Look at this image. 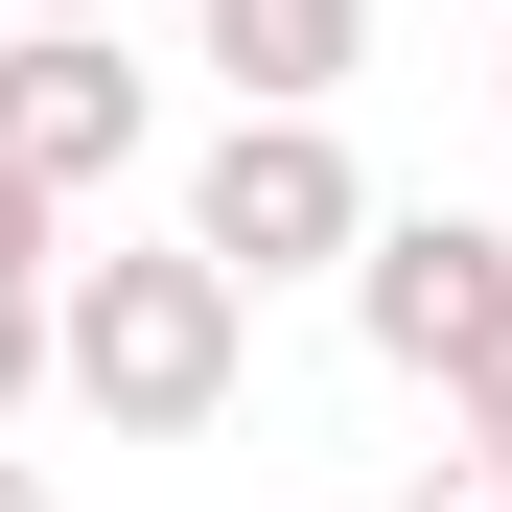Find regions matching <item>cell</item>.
<instances>
[{"label":"cell","instance_id":"6da1fadb","mask_svg":"<svg viewBox=\"0 0 512 512\" xmlns=\"http://www.w3.org/2000/svg\"><path fill=\"white\" fill-rule=\"evenodd\" d=\"M70 396H94L117 419V443H210V419H233V373H256V303L210 280V256L187 233H117V256H70Z\"/></svg>","mask_w":512,"mask_h":512},{"label":"cell","instance_id":"7a4b0ae2","mask_svg":"<svg viewBox=\"0 0 512 512\" xmlns=\"http://www.w3.org/2000/svg\"><path fill=\"white\" fill-rule=\"evenodd\" d=\"M187 256L256 303V280H350L373 256V163L326 140V117H233L210 163H187Z\"/></svg>","mask_w":512,"mask_h":512},{"label":"cell","instance_id":"3957f363","mask_svg":"<svg viewBox=\"0 0 512 512\" xmlns=\"http://www.w3.org/2000/svg\"><path fill=\"white\" fill-rule=\"evenodd\" d=\"M350 326H373V373H419V396H443L489 326H512V233H489V210H373Z\"/></svg>","mask_w":512,"mask_h":512},{"label":"cell","instance_id":"277c9868","mask_svg":"<svg viewBox=\"0 0 512 512\" xmlns=\"http://www.w3.org/2000/svg\"><path fill=\"white\" fill-rule=\"evenodd\" d=\"M163 140V94H140V47H70V24H0V163H24L47 210H94L117 163Z\"/></svg>","mask_w":512,"mask_h":512},{"label":"cell","instance_id":"5b68a950","mask_svg":"<svg viewBox=\"0 0 512 512\" xmlns=\"http://www.w3.org/2000/svg\"><path fill=\"white\" fill-rule=\"evenodd\" d=\"M350 47H373V0H210L233 117H326V94H350Z\"/></svg>","mask_w":512,"mask_h":512},{"label":"cell","instance_id":"8992f818","mask_svg":"<svg viewBox=\"0 0 512 512\" xmlns=\"http://www.w3.org/2000/svg\"><path fill=\"white\" fill-rule=\"evenodd\" d=\"M0 303H70V210L24 187V163H0Z\"/></svg>","mask_w":512,"mask_h":512},{"label":"cell","instance_id":"52a82bcc","mask_svg":"<svg viewBox=\"0 0 512 512\" xmlns=\"http://www.w3.org/2000/svg\"><path fill=\"white\" fill-rule=\"evenodd\" d=\"M443 443H466V466H512V326H489V350L443 373Z\"/></svg>","mask_w":512,"mask_h":512},{"label":"cell","instance_id":"ba28073f","mask_svg":"<svg viewBox=\"0 0 512 512\" xmlns=\"http://www.w3.org/2000/svg\"><path fill=\"white\" fill-rule=\"evenodd\" d=\"M47 373H70V326H47V303H0V419H24Z\"/></svg>","mask_w":512,"mask_h":512},{"label":"cell","instance_id":"9c48e42d","mask_svg":"<svg viewBox=\"0 0 512 512\" xmlns=\"http://www.w3.org/2000/svg\"><path fill=\"white\" fill-rule=\"evenodd\" d=\"M0 24H70V47H117V0H0Z\"/></svg>","mask_w":512,"mask_h":512},{"label":"cell","instance_id":"30bf717a","mask_svg":"<svg viewBox=\"0 0 512 512\" xmlns=\"http://www.w3.org/2000/svg\"><path fill=\"white\" fill-rule=\"evenodd\" d=\"M419 512H512V466H443V489H419Z\"/></svg>","mask_w":512,"mask_h":512},{"label":"cell","instance_id":"8fae6325","mask_svg":"<svg viewBox=\"0 0 512 512\" xmlns=\"http://www.w3.org/2000/svg\"><path fill=\"white\" fill-rule=\"evenodd\" d=\"M0 512H47V466H24V443H0Z\"/></svg>","mask_w":512,"mask_h":512},{"label":"cell","instance_id":"7c38bea8","mask_svg":"<svg viewBox=\"0 0 512 512\" xmlns=\"http://www.w3.org/2000/svg\"><path fill=\"white\" fill-rule=\"evenodd\" d=\"M489 94H512V70H489Z\"/></svg>","mask_w":512,"mask_h":512}]
</instances>
